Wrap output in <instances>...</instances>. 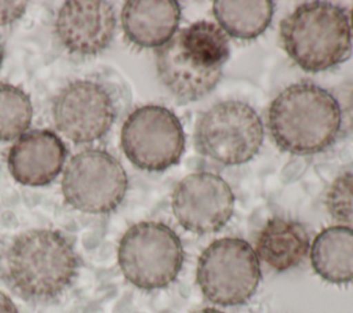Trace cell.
<instances>
[{
  "label": "cell",
  "instance_id": "cell-1",
  "mask_svg": "<svg viewBox=\"0 0 353 313\" xmlns=\"http://www.w3.org/2000/svg\"><path fill=\"white\" fill-rule=\"evenodd\" d=\"M230 46L221 26L197 21L176 33L156 51V69L161 83L181 102L210 94L222 77Z\"/></svg>",
  "mask_w": 353,
  "mask_h": 313
},
{
  "label": "cell",
  "instance_id": "cell-2",
  "mask_svg": "<svg viewBox=\"0 0 353 313\" xmlns=\"http://www.w3.org/2000/svg\"><path fill=\"white\" fill-rule=\"evenodd\" d=\"M268 127L281 150L313 154L335 142L341 112L334 94L310 81H301L288 85L272 101Z\"/></svg>",
  "mask_w": 353,
  "mask_h": 313
},
{
  "label": "cell",
  "instance_id": "cell-25",
  "mask_svg": "<svg viewBox=\"0 0 353 313\" xmlns=\"http://www.w3.org/2000/svg\"><path fill=\"white\" fill-rule=\"evenodd\" d=\"M350 21H352V30H353V8H352V14H350Z\"/></svg>",
  "mask_w": 353,
  "mask_h": 313
},
{
  "label": "cell",
  "instance_id": "cell-4",
  "mask_svg": "<svg viewBox=\"0 0 353 313\" xmlns=\"http://www.w3.org/2000/svg\"><path fill=\"white\" fill-rule=\"evenodd\" d=\"M280 39L288 57L301 69L323 72L349 57L350 18L338 4L307 1L280 22Z\"/></svg>",
  "mask_w": 353,
  "mask_h": 313
},
{
  "label": "cell",
  "instance_id": "cell-7",
  "mask_svg": "<svg viewBox=\"0 0 353 313\" xmlns=\"http://www.w3.org/2000/svg\"><path fill=\"white\" fill-rule=\"evenodd\" d=\"M263 141L258 113L245 102L223 101L211 106L196 124L199 153L225 165L250 161Z\"/></svg>",
  "mask_w": 353,
  "mask_h": 313
},
{
  "label": "cell",
  "instance_id": "cell-3",
  "mask_svg": "<svg viewBox=\"0 0 353 313\" xmlns=\"http://www.w3.org/2000/svg\"><path fill=\"white\" fill-rule=\"evenodd\" d=\"M79 256L59 232L33 229L14 239L7 251V277L26 299L47 301L62 294L74 280Z\"/></svg>",
  "mask_w": 353,
  "mask_h": 313
},
{
  "label": "cell",
  "instance_id": "cell-12",
  "mask_svg": "<svg viewBox=\"0 0 353 313\" xmlns=\"http://www.w3.org/2000/svg\"><path fill=\"white\" fill-rule=\"evenodd\" d=\"M116 29L114 8L102 0L65 1L55 18V33L72 54L95 55L110 44Z\"/></svg>",
  "mask_w": 353,
  "mask_h": 313
},
{
  "label": "cell",
  "instance_id": "cell-18",
  "mask_svg": "<svg viewBox=\"0 0 353 313\" xmlns=\"http://www.w3.org/2000/svg\"><path fill=\"white\" fill-rule=\"evenodd\" d=\"M33 106L29 95L19 87L0 83V141L23 135L32 121Z\"/></svg>",
  "mask_w": 353,
  "mask_h": 313
},
{
  "label": "cell",
  "instance_id": "cell-8",
  "mask_svg": "<svg viewBox=\"0 0 353 313\" xmlns=\"http://www.w3.org/2000/svg\"><path fill=\"white\" fill-rule=\"evenodd\" d=\"M120 143L135 167L157 172L179 161L185 150V132L172 110L161 105H143L127 116Z\"/></svg>",
  "mask_w": 353,
  "mask_h": 313
},
{
  "label": "cell",
  "instance_id": "cell-20",
  "mask_svg": "<svg viewBox=\"0 0 353 313\" xmlns=\"http://www.w3.org/2000/svg\"><path fill=\"white\" fill-rule=\"evenodd\" d=\"M334 97L341 112V128L353 132V79L342 83Z\"/></svg>",
  "mask_w": 353,
  "mask_h": 313
},
{
  "label": "cell",
  "instance_id": "cell-21",
  "mask_svg": "<svg viewBox=\"0 0 353 313\" xmlns=\"http://www.w3.org/2000/svg\"><path fill=\"white\" fill-rule=\"evenodd\" d=\"M26 11V3L19 0L0 1V26L11 25L23 17Z\"/></svg>",
  "mask_w": 353,
  "mask_h": 313
},
{
  "label": "cell",
  "instance_id": "cell-9",
  "mask_svg": "<svg viewBox=\"0 0 353 313\" xmlns=\"http://www.w3.org/2000/svg\"><path fill=\"white\" fill-rule=\"evenodd\" d=\"M128 186L120 161L102 149H84L66 164L61 188L65 201L87 214H106L123 201Z\"/></svg>",
  "mask_w": 353,
  "mask_h": 313
},
{
  "label": "cell",
  "instance_id": "cell-16",
  "mask_svg": "<svg viewBox=\"0 0 353 313\" xmlns=\"http://www.w3.org/2000/svg\"><path fill=\"white\" fill-rule=\"evenodd\" d=\"M309 252L313 270L324 281H353V229L342 225L323 229L314 237Z\"/></svg>",
  "mask_w": 353,
  "mask_h": 313
},
{
  "label": "cell",
  "instance_id": "cell-24",
  "mask_svg": "<svg viewBox=\"0 0 353 313\" xmlns=\"http://www.w3.org/2000/svg\"><path fill=\"white\" fill-rule=\"evenodd\" d=\"M1 63H3V46L0 41V69H1Z\"/></svg>",
  "mask_w": 353,
  "mask_h": 313
},
{
  "label": "cell",
  "instance_id": "cell-13",
  "mask_svg": "<svg viewBox=\"0 0 353 313\" xmlns=\"http://www.w3.org/2000/svg\"><path fill=\"white\" fill-rule=\"evenodd\" d=\"M66 146L50 130H32L15 139L7 153V165L12 178L26 186L51 183L66 160Z\"/></svg>",
  "mask_w": 353,
  "mask_h": 313
},
{
  "label": "cell",
  "instance_id": "cell-11",
  "mask_svg": "<svg viewBox=\"0 0 353 313\" xmlns=\"http://www.w3.org/2000/svg\"><path fill=\"white\" fill-rule=\"evenodd\" d=\"M171 207L183 229L196 234H207L221 230L229 222L234 194L222 176L200 171L178 182L172 192Z\"/></svg>",
  "mask_w": 353,
  "mask_h": 313
},
{
  "label": "cell",
  "instance_id": "cell-6",
  "mask_svg": "<svg viewBox=\"0 0 353 313\" xmlns=\"http://www.w3.org/2000/svg\"><path fill=\"white\" fill-rule=\"evenodd\" d=\"M196 279L210 302L221 306L243 305L261 281L259 259L245 240L222 237L200 254Z\"/></svg>",
  "mask_w": 353,
  "mask_h": 313
},
{
  "label": "cell",
  "instance_id": "cell-22",
  "mask_svg": "<svg viewBox=\"0 0 353 313\" xmlns=\"http://www.w3.org/2000/svg\"><path fill=\"white\" fill-rule=\"evenodd\" d=\"M0 313H18V309L11 298L3 291H0Z\"/></svg>",
  "mask_w": 353,
  "mask_h": 313
},
{
  "label": "cell",
  "instance_id": "cell-14",
  "mask_svg": "<svg viewBox=\"0 0 353 313\" xmlns=\"http://www.w3.org/2000/svg\"><path fill=\"white\" fill-rule=\"evenodd\" d=\"M181 6L175 0H128L121 8L127 40L141 48H160L178 30Z\"/></svg>",
  "mask_w": 353,
  "mask_h": 313
},
{
  "label": "cell",
  "instance_id": "cell-17",
  "mask_svg": "<svg viewBox=\"0 0 353 313\" xmlns=\"http://www.w3.org/2000/svg\"><path fill=\"white\" fill-rule=\"evenodd\" d=\"M212 12L221 29L234 39L251 40L262 34L272 22V0H215Z\"/></svg>",
  "mask_w": 353,
  "mask_h": 313
},
{
  "label": "cell",
  "instance_id": "cell-15",
  "mask_svg": "<svg viewBox=\"0 0 353 313\" xmlns=\"http://www.w3.org/2000/svg\"><path fill=\"white\" fill-rule=\"evenodd\" d=\"M309 250L310 240L305 226L280 216H274L265 223L255 243L256 256L277 272L298 266Z\"/></svg>",
  "mask_w": 353,
  "mask_h": 313
},
{
  "label": "cell",
  "instance_id": "cell-23",
  "mask_svg": "<svg viewBox=\"0 0 353 313\" xmlns=\"http://www.w3.org/2000/svg\"><path fill=\"white\" fill-rule=\"evenodd\" d=\"M193 313H223L218 309H214V307H204V309H200V310H196Z\"/></svg>",
  "mask_w": 353,
  "mask_h": 313
},
{
  "label": "cell",
  "instance_id": "cell-19",
  "mask_svg": "<svg viewBox=\"0 0 353 313\" xmlns=\"http://www.w3.org/2000/svg\"><path fill=\"white\" fill-rule=\"evenodd\" d=\"M325 207L332 219L353 229V174L338 175L325 193Z\"/></svg>",
  "mask_w": 353,
  "mask_h": 313
},
{
  "label": "cell",
  "instance_id": "cell-10",
  "mask_svg": "<svg viewBox=\"0 0 353 313\" xmlns=\"http://www.w3.org/2000/svg\"><path fill=\"white\" fill-rule=\"evenodd\" d=\"M114 117L116 109L109 91L91 80L68 83L52 103L57 130L74 143L101 139L110 130Z\"/></svg>",
  "mask_w": 353,
  "mask_h": 313
},
{
  "label": "cell",
  "instance_id": "cell-5",
  "mask_svg": "<svg viewBox=\"0 0 353 313\" xmlns=\"http://www.w3.org/2000/svg\"><path fill=\"white\" fill-rule=\"evenodd\" d=\"M183 245L165 223L142 221L130 226L117 247L123 276L141 290H159L171 284L183 265Z\"/></svg>",
  "mask_w": 353,
  "mask_h": 313
}]
</instances>
